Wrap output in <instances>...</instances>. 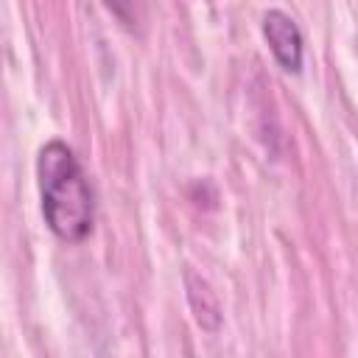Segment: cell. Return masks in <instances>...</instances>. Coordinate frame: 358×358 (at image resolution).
<instances>
[{
    "mask_svg": "<svg viewBox=\"0 0 358 358\" xmlns=\"http://www.w3.org/2000/svg\"><path fill=\"white\" fill-rule=\"evenodd\" d=\"M36 185L48 229L64 243L84 241L95 224V196L78 157L67 143L48 140L39 148Z\"/></svg>",
    "mask_w": 358,
    "mask_h": 358,
    "instance_id": "obj_1",
    "label": "cell"
},
{
    "mask_svg": "<svg viewBox=\"0 0 358 358\" xmlns=\"http://www.w3.org/2000/svg\"><path fill=\"white\" fill-rule=\"evenodd\" d=\"M263 36L268 42L271 56L277 59V64L285 73H299L302 70V31L294 22L291 14L280 11V8H268L263 14Z\"/></svg>",
    "mask_w": 358,
    "mask_h": 358,
    "instance_id": "obj_2",
    "label": "cell"
},
{
    "mask_svg": "<svg viewBox=\"0 0 358 358\" xmlns=\"http://www.w3.org/2000/svg\"><path fill=\"white\" fill-rule=\"evenodd\" d=\"M106 6H109V11L123 22V25H134V20H137V0H106Z\"/></svg>",
    "mask_w": 358,
    "mask_h": 358,
    "instance_id": "obj_3",
    "label": "cell"
}]
</instances>
